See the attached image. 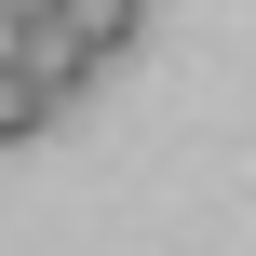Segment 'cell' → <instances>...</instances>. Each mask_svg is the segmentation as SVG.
I'll return each instance as SVG.
<instances>
[{
  "label": "cell",
  "mask_w": 256,
  "mask_h": 256,
  "mask_svg": "<svg viewBox=\"0 0 256 256\" xmlns=\"http://www.w3.org/2000/svg\"><path fill=\"white\" fill-rule=\"evenodd\" d=\"M81 81H94V68H81V54L54 40V27H27V40L0 54V148H27V135H40V122H54V108H68Z\"/></svg>",
  "instance_id": "cell-1"
},
{
  "label": "cell",
  "mask_w": 256,
  "mask_h": 256,
  "mask_svg": "<svg viewBox=\"0 0 256 256\" xmlns=\"http://www.w3.org/2000/svg\"><path fill=\"white\" fill-rule=\"evenodd\" d=\"M135 27H148V0H54V40H68L81 68H108V54H135Z\"/></svg>",
  "instance_id": "cell-2"
}]
</instances>
